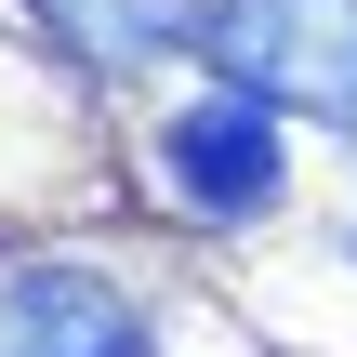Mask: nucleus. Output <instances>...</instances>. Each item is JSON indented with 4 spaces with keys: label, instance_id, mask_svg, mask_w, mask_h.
I'll return each instance as SVG.
<instances>
[{
    "label": "nucleus",
    "instance_id": "f257e3e1",
    "mask_svg": "<svg viewBox=\"0 0 357 357\" xmlns=\"http://www.w3.org/2000/svg\"><path fill=\"white\" fill-rule=\"evenodd\" d=\"M225 93L252 106H291L318 132H357V0H212V40Z\"/></svg>",
    "mask_w": 357,
    "mask_h": 357
},
{
    "label": "nucleus",
    "instance_id": "f03ea898",
    "mask_svg": "<svg viewBox=\"0 0 357 357\" xmlns=\"http://www.w3.org/2000/svg\"><path fill=\"white\" fill-rule=\"evenodd\" d=\"M159 172H172V199L185 212H212V225H252L265 199H278V106H252V93H199L172 132H159Z\"/></svg>",
    "mask_w": 357,
    "mask_h": 357
},
{
    "label": "nucleus",
    "instance_id": "7ed1b4c3",
    "mask_svg": "<svg viewBox=\"0 0 357 357\" xmlns=\"http://www.w3.org/2000/svg\"><path fill=\"white\" fill-rule=\"evenodd\" d=\"M0 357H159L119 278H79V265H26L0 291Z\"/></svg>",
    "mask_w": 357,
    "mask_h": 357
},
{
    "label": "nucleus",
    "instance_id": "20e7f679",
    "mask_svg": "<svg viewBox=\"0 0 357 357\" xmlns=\"http://www.w3.org/2000/svg\"><path fill=\"white\" fill-rule=\"evenodd\" d=\"M93 66H159V53H199L212 40V0H40Z\"/></svg>",
    "mask_w": 357,
    "mask_h": 357
}]
</instances>
